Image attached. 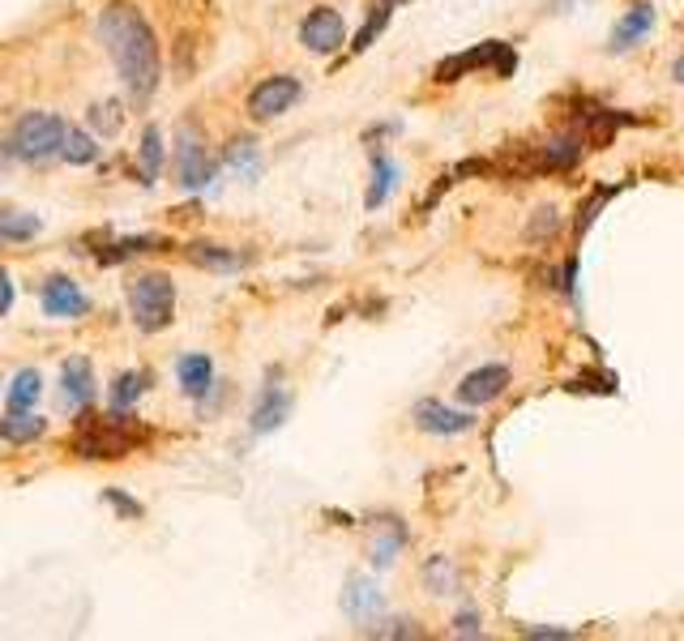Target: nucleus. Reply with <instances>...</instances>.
Returning a JSON list of instances; mask_svg holds the SVG:
<instances>
[{
  "label": "nucleus",
  "instance_id": "obj_40",
  "mask_svg": "<svg viewBox=\"0 0 684 641\" xmlns=\"http://www.w3.org/2000/svg\"><path fill=\"white\" fill-rule=\"evenodd\" d=\"M672 77H676V82H681V86H684V56H681V61H676V64H672Z\"/></svg>",
  "mask_w": 684,
  "mask_h": 641
},
{
  "label": "nucleus",
  "instance_id": "obj_4",
  "mask_svg": "<svg viewBox=\"0 0 684 641\" xmlns=\"http://www.w3.org/2000/svg\"><path fill=\"white\" fill-rule=\"evenodd\" d=\"M133 445H137V432L129 428L125 411H120V416H107V419L82 416L77 437H73V449H77L82 458H125Z\"/></svg>",
  "mask_w": 684,
  "mask_h": 641
},
{
  "label": "nucleus",
  "instance_id": "obj_6",
  "mask_svg": "<svg viewBox=\"0 0 684 641\" xmlns=\"http://www.w3.org/2000/svg\"><path fill=\"white\" fill-rule=\"evenodd\" d=\"M176 180H180V189L189 192H201L214 180V159H210L206 141L197 137L193 128H185L176 137Z\"/></svg>",
  "mask_w": 684,
  "mask_h": 641
},
{
  "label": "nucleus",
  "instance_id": "obj_11",
  "mask_svg": "<svg viewBox=\"0 0 684 641\" xmlns=\"http://www.w3.org/2000/svg\"><path fill=\"white\" fill-rule=\"evenodd\" d=\"M43 313L56 317V320H77V317L91 313V295L77 287L73 279L56 274V279L43 283Z\"/></svg>",
  "mask_w": 684,
  "mask_h": 641
},
{
  "label": "nucleus",
  "instance_id": "obj_34",
  "mask_svg": "<svg viewBox=\"0 0 684 641\" xmlns=\"http://www.w3.org/2000/svg\"><path fill=\"white\" fill-rule=\"evenodd\" d=\"M103 501H107V505H116V509L125 513V517H141V505H137V501H129L125 492H116V487H107V492H103Z\"/></svg>",
  "mask_w": 684,
  "mask_h": 641
},
{
  "label": "nucleus",
  "instance_id": "obj_19",
  "mask_svg": "<svg viewBox=\"0 0 684 641\" xmlns=\"http://www.w3.org/2000/svg\"><path fill=\"white\" fill-rule=\"evenodd\" d=\"M582 141L578 137H556L544 146V155H539V171H573L578 159H582Z\"/></svg>",
  "mask_w": 684,
  "mask_h": 641
},
{
  "label": "nucleus",
  "instance_id": "obj_18",
  "mask_svg": "<svg viewBox=\"0 0 684 641\" xmlns=\"http://www.w3.org/2000/svg\"><path fill=\"white\" fill-rule=\"evenodd\" d=\"M43 432H48V419L31 416V411H9L0 419V441H9V445H31Z\"/></svg>",
  "mask_w": 684,
  "mask_h": 641
},
{
  "label": "nucleus",
  "instance_id": "obj_12",
  "mask_svg": "<svg viewBox=\"0 0 684 641\" xmlns=\"http://www.w3.org/2000/svg\"><path fill=\"white\" fill-rule=\"evenodd\" d=\"M292 416V393L283 389V385H265L257 398V407H253V416H249V428L265 437V432H274V428H283V419Z\"/></svg>",
  "mask_w": 684,
  "mask_h": 641
},
{
  "label": "nucleus",
  "instance_id": "obj_14",
  "mask_svg": "<svg viewBox=\"0 0 684 641\" xmlns=\"http://www.w3.org/2000/svg\"><path fill=\"white\" fill-rule=\"evenodd\" d=\"M176 377H180V389L189 398H206L210 385H214V364H210V355H180Z\"/></svg>",
  "mask_w": 684,
  "mask_h": 641
},
{
  "label": "nucleus",
  "instance_id": "obj_16",
  "mask_svg": "<svg viewBox=\"0 0 684 641\" xmlns=\"http://www.w3.org/2000/svg\"><path fill=\"white\" fill-rule=\"evenodd\" d=\"M654 27V9L651 4H633L624 18L617 22V31H612V52H624V48H633V43H642Z\"/></svg>",
  "mask_w": 684,
  "mask_h": 641
},
{
  "label": "nucleus",
  "instance_id": "obj_10",
  "mask_svg": "<svg viewBox=\"0 0 684 641\" xmlns=\"http://www.w3.org/2000/svg\"><path fill=\"white\" fill-rule=\"evenodd\" d=\"M514 381V372L505 368V364H484V368H475V372H466L462 381H457V402H466V407H484L492 398H501L505 389Z\"/></svg>",
  "mask_w": 684,
  "mask_h": 641
},
{
  "label": "nucleus",
  "instance_id": "obj_39",
  "mask_svg": "<svg viewBox=\"0 0 684 641\" xmlns=\"http://www.w3.org/2000/svg\"><path fill=\"white\" fill-rule=\"evenodd\" d=\"M522 633H526V638H569V629H522Z\"/></svg>",
  "mask_w": 684,
  "mask_h": 641
},
{
  "label": "nucleus",
  "instance_id": "obj_17",
  "mask_svg": "<svg viewBox=\"0 0 684 641\" xmlns=\"http://www.w3.org/2000/svg\"><path fill=\"white\" fill-rule=\"evenodd\" d=\"M343 611L351 620H368L372 611H381V590L368 581V577H351L347 590H343Z\"/></svg>",
  "mask_w": 684,
  "mask_h": 641
},
{
  "label": "nucleus",
  "instance_id": "obj_38",
  "mask_svg": "<svg viewBox=\"0 0 684 641\" xmlns=\"http://www.w3.org/2000/svg\"><path fill=\"white\" fill-rule=\"evenodd\" d=\"M9 308H13V279L0 270V317H4Z\"/></svg>",
  "mask_w": 684,
  "mask_h": 641
},
{
  "label": "nucleus",
  "instance_id": "obj_1",
  "mask_svg": "<svg viewBox=\"0 0 684 641\" xmlns=\"http://www.w3.org/2000/svg\"><path fill=\"white\" fill-rule=\"evenodd\" d=\"M98 39L107 48V56L120 69V82L129 86L133 98H150L159 77H164V56H159V39L150 31V22L125 4H107L103 18H98Z\"/></svg>",
  "mask_w": 684,
  "mask_h": 641
},
{
  "label": "nucleus",
  "instance_id": "obj_9",
  "mask_svg": "<svg viewBox=\"0 0 684 641\" xmlns=\"http://www.w3.org/2000/svg\"><path fill=\"white\" fill-rule=\"evenodd\" d=\"M411 419H415L420 432H432V437H457V432H471V428H475V416L454 411V407H445V402H436V398H420V402L411 407Z\"/></svg>",
  "mask_w": 684,
  "mask_h": 641
},
{
  "label": "nucleus",
  "instance_id": "obj_28",
  "mask_svg": "<svg viewBox=\"0 0 684 641\" xmlns=\"http://www.w3.org/2000/svg\"><path fill=\"white\" fill-rule=\"evenodd\" d=\"M146 385H150V377H146V372H125L120 381L112 385V407H116V411H129L133 402L146 393Z\"/></svg>",
  "mask_w": 684,
  "mask_h": 641
},
{
  "label": "nucleus",
  "instance_id": "obj_25",
  "mask_svg": "<svg viewBox=\"0 0 684 641\" xmlns=\"http://www.w3.org/2000/svg\"><path fill=\"white\" fill-rule=\"evenodd\" d=\"M61 159H65V162H73V167H86V162H95V159H98L95 137H91L86 128H73V125H69V133H65V146H61Z\"/></svg>",
  "mask_w": 684,
  "mask_h": 641
},
{
  "label": "nucleus",
  "instance_id": "obj_33",
  "mask_svg": "<svg viewBox=\"0 0 684 641\" xmlns=\"http://www.w3.org/2000/svg\"><path fill=\"white\" fill-rule=\"evenodd\" d=\"M612 192H617V189H599V192H594V197H590L587 206H582V214H578V223H573V235H582V231H587V227L594 223V214H599V206H603V201H608Z\"/></svg>",
  "mask_w": 684,
  "mask_h": 641
},
{
  "label": "nucleus",
  "instance_id": "obj_26",
  "mask_svg": "<svg viewBox=\"0 0 684 641\" xmlns=\"http://www.w3.org/2000/svg\"><path fill=\"white\" fill-rule=\"evenodd\" d=\"M424 581L432 586V595H454L457 590V574L450 556H432L424 565Z\"/></svg>",
  "mask_w": 684,
  "mask_h": 641
},
{
  "label": "nucleus",
  "instance_id": "obj_8",
  "mask_svg": "<svg viewBox=\"0 0 684 641\" xmlns=\"http://www.w3.org/2000/svg\"><path fill=\"white\" fill-rule=\"evenodd\" d=\"M299 43L308 48V52H317V56H334L343 43H347V27H343V18L334 13V9H313L304 22H299Z\"/></svg>",
  "mask_w": 684,
  "mask_h": 641
},
{
  "label": "nucleus",
  "instance_id": "obj_27",
  "mask_svg": "<svg viewBox=\"0 0 684 641\" xmlns=\"http://www.w3.org/2000/svg\"><path fill=\"white\" fill-rule=\"evenodd\" d=\"M390 18H393V0H381V4H377V9L368 13V22L359 27L356 39H351V52H364V48H368V43H372L377 34L390 27Z\"/></svg>",
  "mask_w": 684,
  "mask_h": 641
},
{
  "label": "nucleus",
  "instance_id": "obj_5",
  "mask_svg": "<svg viewBox=\"0 0 684 641\" xmlns=\"http://www.w3.org/2000/svg\"><path fill=\"white\" fill-rule=\"evenodd\" d=\"M514 64H518L514 48L501 43V39H488V43H475L471 52H462V56H450V61L436 64V82L450 86V82H457L462 73H475V69H496V77H509Z\"/></svg>",
  "mask_w": 684,
  "mask_h": 641
},
{
  "label": "nucleus",
  "instance_id": "obj_2",
  "mask_svg": "<svg viewBox=\"0 0 684 641\" xmlns=\"http://www.w3.org/2000/svg\"><path fill=\"white\" fill-rule=\"evenodd\" d=\"M129 313L146 334L167 329L176 317V283L167 274H137L129 283Z\"/></svg>",
  "mask_w": 684,
  "mask_h": 641
},
{
  "label": "nucleus",
  "instance_id": "obj_30",
  "mask_svg": "<svg viewBox=\"0 0 684 641\" xmlns=\"http://www.w3.org/2000/svg\"><path fill=\"white\" fill-rule=\"evenodd\" d=\"M159 240H150V235H141V240H120V244H112V249H98V261L103 265H116V261H125V256L133 253H146V249H155Z\"/></svg>",
  "mask_w": 684,
  "mask_h": 641
},
{
  "label": "nucleus",
  "instance_id": "obj_31",
  "mask_svg": "<svg viewBox=\"0 0 684 641\" xmlns=\"http://www.w3.org/2000/svg\"><path fill=\"white\" fill-rule=\"evenodd\" d=\"M91 125L112 137V133L120 128V107H116V103H95V107H91Z\"/></svg>",
  "mask_w": 684,
  "mask_h": 641
},
{
  "label": "nucleus",
  "instance_id": "obj_3",
  "mask_svg": "<svg viewBox=\"0 0 684 641\" xmlns=\"http://www.w3.org/2000/svg\"><path fill=\"white\" fill-rule=\"evenodd\" d=\"M65 133H69V125L61 116H52V112H27V116L13 125L9 150L27 162H43V159H52V155H61Z\"/></svg>",
  "mask_w": 684,
  "mask_h": 641
},
{
  "label": "nucleus",
  "instance_id": "obj_32",
  "mask_svg": "<svg viewBox=\"0 0 684 641\" xmlns=\"http://www.w3.org/2000/svg\"><path fill=\"white\" fill-rule=\"evenodd\" d=\"M556 214H560L556 206H544L539 219L530 223V240H548V235H556V231H560V219H556Z\"/></svg>",
  "mask_w": 684,
  "mask_h": 641
},
{
  "label": "nucleus",
  "instance_id": "obj_21",
  "mask_svg": "<svg viewBox=\"0 0 684 641\" xmlns=\"http://www.w3.org/2000/svg\"><path fill=\"white\" fill-rule=\"evenodd\" d=\"M39 393H43V377L34 372V368H22L13 385H9V411H34V402H39Z\"/></svg>",
  "mask_w": 684,
  "mask_h": 641
},
{
  "label": "nucleus",
  "instance_id": "obj_20",
  "mask_svg": "<svg viewBox=\"0 0 684 641\" xmlns=\"http://www.w3.org/2000/svg\"><path fill=\"white\" fill-rule=\"evenodd\" d=\"M393 185H398V162H393L390 155H377V159H372V185H368L364 206H368V210H381L386 197L393 192Z\"/></svg>",
  "mask_w": 684,
  "mask_h": 641
},
{
  "label": "nucleus",
  "instance_id": "obj_23",
  "mask_svg": "<svg viewBox=\"0 0 684 641\" xmlns=\"http://www.w3.org/2000/svg\"><path fill=\"white\" fill-rule=\"evenodd\" d=\"M189 261H193V265H206V270H223V274L244 265V256L223 249V244H189Z\"/></svg>",
  "mask_w": 684,
  "mask_h": 641
},
{
  "label": "nucleus",
  "instance_id": "obj_7",
  "mask_svg": "<svg viewBox=\"0 0 684 641\" xmlns=\"http://www.w3.org/2000/svg\"><path fill=\"white\" fill-rule=\"evenodd\" d=\"M295 103H299V77L292 73H274V77H265L253 86V95H249V116L253 120H274V116H283V112H292Z\"/></svg>",
  "mask_w": 684,
  "mask_h": 641
},
{
  "label": "nucleus",
  "instance_id": "obj_24",
  "mask_svg": "<svg viewBox=\"0 0 684 641\" xmlns=\"http://www.w3.org/2000/svg\"><path fill=\"white\" fill-rule=\"evenodd\" d=\"M164 171V133L150 125L141 133V185H155Z\"/></svg>",
  "mask_w": 684,
  "mask_h": 641
},
{
  "label": "nucleus",
  "instance_id": "obj_36",
  "mask_svg": "<svg viewBox=\"0 0 684 641\" xmlns=\"http://www.w3.org/2000/svg\"><path fill=\"white\" fill-rule=\"evenodd\" d=\"M381 638H420L424 629H415L411 620H386V629H377Z\"/></svg>",
  "mask_w": 684,
  "mask_h": 641
},
{
  "label": "nucleus",
  "instance_id": "obj_35",
  "mask_svg": "<svg viewBox=\"0 0 684 641\" xmlns=\"http://www.w3.org/2000/svg\"><path fill=\"white\" fill-rule=\"evenodd\" d=\"M454 633L457 638H480V633H484V629H480V616H475V611L454 616Z\"/></svg>",
  "mask_w": 684,
  "mask_h": 641
},
{
  "label": "nucleus",
  "instance_id": "obj_15",
  "mask_svg": "<svg viewBox=\"0 0 684 641\" xmlns=\"http://www.w3.org/2000/svg\"><path fill=\"white\" fill-rule=\"evenodd\" d=\"M407 544V526L398 522V517H386V526L372 535V544H368V556H372V569H390L393 560H398V551Z\"/></svg>",
  "mask_w": 684,
  "mask_h": 641
},
{
  "label": "nucleus",
  "instance_id": "obj_22",
  "mask_svg": "<svg viewBox=\"0 0 684 641\" xmlns=\"http://www.w3.org/2000/svg\"><path fill=\"white\" fill-rule=\"evenodd\" d=\"M39 231H43V219H39V214H27V210H0V240L22 244V240H34Z\"/></svg>",
  "mask_w": 684,
  "mask_h": 641
},
{
  "label": "nucleus",
  "instance_id": "obj_29",
  "mask_svg": "<svg viewBox=\"0 0 684 641\" xmlns=\"http://www.w3.org/2000/svg\"><path fill=\"white\" fill-rule=\"evenodd\" d=\"M223 159H228L231 171H240L244 180H253V176H257V171H261L257 146H253V141H231L228 155H223Z\"/></svg>",
  "mask_w": 684,
  "mask_h": 641
},
{
  "label": "nucleus",
  "instance_id": "obj_37",
  "mask_svg": "<svg viewBox=\"0 0 684 641\" xmlns=\"http://www.w3.org/2000/svg\"><path fill=\"white\" fill-rule=\"evenodd\" d=\"M560 287H565V295H578V256H569V261H565V274H560Z\"/></svg>",
  "mask_w": 684,
  "mask_h": 641
},
{
  "label": "nucleus",
  "instance_id": "obj_13",
  "mask_svg": "<svg viewBox=\"0 0 684 641\" xmlns=\"http://www.w3.org/2000/svg\"><path fill=\"white\" fill-rule=\"evenodd\" d=\"M61 381H65V402L73 411H86L91 407V398H95V368H91V359H69L65 368H61Z\"/></svg>",
  "mask_w": 684,
  "mask_h": 641
}]
</instances>
